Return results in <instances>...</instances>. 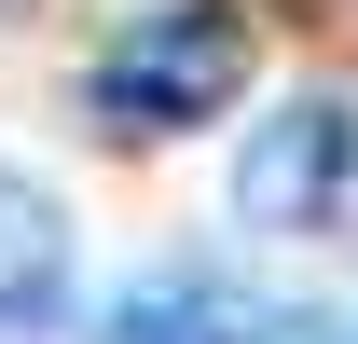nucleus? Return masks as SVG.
<instances>
[{
  "label": "nucleus",
  "mask_w": 358,
  "mask_h": 344,
  "mask_svg": "<svg viewBox=\"0 0 358 344\" xmlns=\"http://www.w3.org/2000/svg\"><path fill=\"white\" fill-rule=\"evenodd\" d=\"M83 303V248H69V207H55L28 166H0V344H55Z\"/></svg>",
  "instance_id": "nucleus-4"
},
{
  "label": "nucleus",
  "mask_w": 358,
  "mask_h": 344,
  "mask_svg": "<svg viewBox=\"0 0 358 344\" xmlns=\"http://www.w3.org/2000/svg\"><path fill=\"white\" fill-rule=\"evenodd\" d=\"M358 193V96H289L234 152V220L248 234H331Z\"/></svg>",
  "instance_id": "nucleus-2"
},
{
  "label": "nucleus",
  "mask_w": 358,
  "mask_h": 344,
  "mask_svg": "<svg viewBox=\"0 0 358 344\" xmlns=\"http://www.w3.org/2000/svg\"><path fill=\"white\" fill-rule=\"evenodd\" d=\"M96 344H331V331H317L303 303H262L248 275L179 261V275H138V289L96 317Z\"/></svg>",
  "instance_id": "nucleus-3"
},
{
  "label": "nucleus",
  "mask_w": 358,
  "mask_h": 344,
  "mask_svg": "<svg viewBox=\"0 0 358 344\" xmlns=\"http://www.w3.org/2000/svg\"><path fill=\"white\" fill-rule=\"evenodd\" d=\"M234 96H248V14L234 0H166L124 42H96V69H83V110L110 138H193Z\"/></svg>",
  "instance_id": "nucleus-1"
}]
</instances>
